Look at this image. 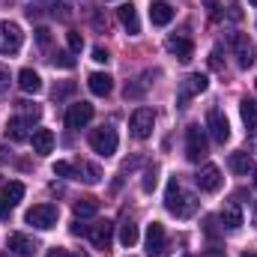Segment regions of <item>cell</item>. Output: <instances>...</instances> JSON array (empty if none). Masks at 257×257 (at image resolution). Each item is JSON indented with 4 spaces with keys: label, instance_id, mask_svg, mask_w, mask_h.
I'll use <instances>...</instances> for the list:
<instances>
[{
    "label": "cell",
    "instance_id": "obj_1",
    "mask_svg": "<svg viewBox=\"0 0 257 257\" xmlns=\"http://www.w3.org/2000/svg\"><path fill=\"white\" fill-rule=\"evenodd\" d=\"M165 206H168V212H174L177 218H189L194 212V206H197V200L183 189V183H180L177 177H171V180H168V189H165Z\"/></svg>",
    "mask_w": 257,
    "mask_h": 257
},
{
    "label": "cell",
    "instance_id": "obj_2",
    "mask_svg": "<svg viewBox=\"0 0 257 257\" xmlns=\"http://www.w3.org/2000/svg\"><path fill=\"white\" fill-rule=\"evenodd\" d=\"M57 218H60V209H57L54 203H36V206L27 209V215H24V221L33 224V227H39V230H51V227L57 224Z\"/></svg>",
    "mask_w": 257,
    "mask_h": 257
},
{
    "label": "cell",
    "instance_id": "obj_3",
    "mask_svg": "<svg viewBox=\"0 0 257 257\" xmlns=\"http://www.w3.org/2000/svg\"><path fill=\"white\" fill-rule=\"evenodd\" d=\"M117 144H120L117 128L102 126V128H93V132H90V147H93L99 156H114V153H117Z\"/></svg>",
    "mask_w": 257,
    "mask_h": 257
},
{
    "label": "cell",
    "instance_id": "obj_4",
    "mask_svg": "<svg viewBox=\"0 0 257 257\" xmlns=\"http://www.w3.org/2000/svg\"><path fill=\"white\" fill-rule=\"evenodd\" d=\"M153 126H156V111L153 108H138L132 114V120H128V132L138 141H147L153 135Z\"/></svg>",
    "mask_w": 257,
    "mask_h": 257
},
{
    "label": "cell",
    "instance_id": "obj_5",
    "mask_svg": "<svg viewBox=\"0 0 257 257\" xmlns=\"http://www.w3.org/2000/svg\"><path fill=\"white\" fill-rule=\"evenodd\" d=\"M206 87H209V78H206V75H200V72H192V75H189V78L180 84L177 105H180V108H189V102H192L194 96H200Z\"/></svg>",
    "mask_w": 257,
    "mask_h": 257
},
{
    "label": "cell",
    "instance_id": "obj_6",
    "mask_svg": "<svg viewBox=\"0 0 257 257\" xmlns=\"http://www.w3.org/2000/svg\"><path fill=\"white\" fill-rule=\"evenodd\" d=\"M21 42H24V33L18 24L12 21H0V54H18L21 51Z\"/></svg>",
    "mask_w": 257,
    "mask_h": 257
},
{
    "label": "cell",
    "instance_id": "obj_7",
    "mask_svg": "<svg viewBox=\"0 0 257 257\" xmlns=\"http://www.w3.org/2000/svg\"><path fill=\"white\" fill-rule=\"evenodd\" d=\"M186 159L189 162H200V159H206V135H203V128L192 123V126L186 128Z\"/></svg>",
    "mask_w": 257,
    "mask_h": 257
},
{
    "label": "cell",
    "instance_id": "obj_8",
    "mask_svg": "<svg viewBox=\"0 0 257 257\" xmlns=\"http://www.w3.org/2000/svg\"><path fill=\"white\" fill-rule=\"evenodd\" d=\"M168 233H165V224L153 221L147 227V254L150 257H168Z\"/></svg>",
    "mask_w": 257,
    "mask_h": 257
},
{
    "label": "cell",
    "instance_id": "obj_9",
    "mask_svg": "<svg viewBox=\"0 0 257 257\" xmlns=\"http://www.w3.org/2000/svg\"><path fill=\"white\" fill-rule=\"evenodd\" d=\"M230 48L236 51V63L242 66V69H248V66L257 60L254 45H251V39H248L245 33H230Z\"/></svg>",
    "mask_w": 257,
    "mask_h": 257
},
{
    "label": "cell",
    "instance_id": "obj_10",
    "mask_svg": "<svg viewBox=\"0 0 257 257\" xmlns=\"http://www.w3.org/2000/svg\"><path fill=\"white\" fill-rule=\"evenodd\" d=\"M206 128H209V135H212L215 144H224V141L230 138V123H227L224 111H218V108H212V111L206 114Z\"/></svg>",
    "mask_w": 257,
    "mask_h": 257
},
{
    "label": "cell",
    "instance_id": "obj_11",
    "mask_svg": "<svg viewBox=\"0 0 257 257\" xmlns=\"http://www.w3.org/2000/svg\"><path fill=\"white\" fill-rule=\"evenodd\" d=\"M194 183H197L200 192H218L221 183H224V177H221V171H218L215 165H203V168L194 174Z\"/></svg>",
    "mask_w": 257,
    "mask_h": 257
},
{
    "label": "cell",
    "instance_id": "obj_12",
    "mask_svg": "<svg viewBox=\"0 0 257 257\" xmlns=\"http://www.w3.org/2000/svg\"><path fill=\"white\" fill-rule=\"evenodd\" d=\"M87 236H90L93 248L105 251V248H111V239H114V224H111V221H96L93 227H87Z\"/></svg>",
    "mask_w": 257,
    "mask_h": 257
},
{
    "label": "cell",
    "instance_id": "obj_13",
    "mask_svg": "<svg viewBox=\"0 0 257 257\" xmlns=\"http://www.w3.org/2000/svg\"><path fill=\"white\" fill-rule=\"evenodd\" d=\"M90 120H93V105H90V102H75V105H69V111H66V126L69 128H84Z\"/></svg>",
    "mask_w": 257,
    "mask_h": 257
},
{
    "label": "cell",
    "instance_id": "obj_14",
    "mask_svg": "<svg viewBox=\"0 0 257 257\" xmlns=\"http://www.w3.org/2000/svg\"><path fill=\"white\" fill-rule=\"evenodd\" d=\"M6 248H9L15 257H33L39 245H36V242L27 236V233H9V239H6Z\"/></svg>",
    "mask_w": 257,
    "mask_h": 257
},
{
    "label": "cell",
    "instance_id": "obj_15",
    "mask_svg": "<svg viewBox=\"0 0 257 257\" xmlns=\"http://www.w3.org/2000/svg\"><path fill=\"white\" fill-rule=\"evenodd\" d=\"M165 48H168L180 63H189V60L194 57V45H192L189 36H171V39L165 42Z\"/></svg>",
    "mask_w": 257,
    "mask_h": 257
},
{
    "label": "cell",
    "instance_id": "obj_16",
    "mask_svg": "<svg viewBox=\"0 0 257 257\" xmlns=\"http://www.w3.org/2000/svg\"><path fill=\"white\" fill-rule=\"evenodd\" d=\"M30 120L27 117H12L9 123H6V141H12V144H21V141H30Z\"/></svg>",
    "mask_w": 257,
    "mask_h": 257
},
{
    "label": "cell",
    "instance_id": "obj_17",
    "mask_svg": "<svg viewBox=\"0 0 257 257\" xmlns=\"http://www.w3.org/2000/svg\"><path fill=\"white\" fill-rule=\"evenodd\" d=\"M218 221H221V227L224 230H239L242 227V209H239V203L236 200H230V203H224V209L218 212Z\"/></svg>",
    "mask_w": 257,
    "mask_h": 257
},
{
    "label": "cell",
    "instance_id": "obj_18",
    "mask_svg": "<svg viewBox=\"0 0 257 257\" xmlns=\"http://www.w3.org/2000/svg\"><path fill=\"white\" fill-rule=\"evenodd\" d=\"M30 144H33V153L36 156H48L54 150V132L51 128H36L30 135Z\"/></svg>",
    "mask_w": 257,
    "mask_h": 257
},
{
    "label": "cell",
    "instance_id": "obj_19",
    "mask_svg": "<svg viewBox=\"0 0 257 257\" xmlns=\"http://www.w3.org/2000/svg\"><path fill=\"white\" fill-rule=\"evenodd\" d=\"M117 18H120V24L126 27L128 36H138L141 33V21H138V9L132 6V3H123L120 9H117Z\"/></svg>",
    "mask_w": 257,
    "mask_h": 257
},
{
    "label": "cell",
    "instance_id": "obj_20",
    "mask_svg": "<svg viewBox=\"0 0 257 257\" xmlns=\"http://www.w3.org/2000/svg\"><path fill=\"white\" fill-rule=\"evenodd\" d=\"M87 87H90L93 96H108V93L114 90V78L105 75V72H93V75L87 78Z\"/></svg>",
    "mask_w": 257,
    "mask_h": 257
},
{
    "label": "cell",
    "instance_id": "obj_21",
    "mask_svg": "<svg viewBox=\"0 0 257 257\" xmlns=\"http://www.w3.org/2000/svg\"><path fill=\"white\" fill-rule=\"evenodd\" d=\"M150 21H153L156 27L171 24V21H174V6H171V3H162V0L153 3V6H150Z\"/></svg>",
    "mask_w": 257,
    "mask_h": 257
},
{
    "label": "cell",
    "instance_id": "obj_22",
    "mask_svg": "<svg viewBox=\"0 0 257 257\" xmlns=\"http://www.w3.org/2000/svg\"><path fill=\"white\" fill-rule=\"evenodd\" d=\"M18 87H21L24 93H39V90H42V78H39L33 69H21V72H18Z\"/></svg>",
    "mask_w": 257,
    "mask_h": 257
},
{
    "label": "cell",
    "instance_id": "obj_23",
    "mask_svg": "<svg viewBox=\"0 0 257 257\" xmlns=\"http://www.w3.org/2000/svg\"><path fill=\"white\" fill-rule=\"evenodd\" d=\"M99 212V200L96 197H81V200H75V218H90V215H96Z\"/></svg>",
    "mask_w": 257,
    "mask_h": 257
},
{
    "label": "cell",
    "instance_id": "obj_24",
    "mask_svg": "<svg viewBox=\"0 0 257 257\" xmlns=\"http://www.w3.org/2000/svg\"><path fill=\"white\" fill-rule=\"evenodd\" d=\"M239 114H242V123L248 128L257 126V99H242L239 102Z\"/></svg>",
    "mask_w": 257,
    "mask_h": 257
},
{
    "label": "cell",
    "instance_id": "obj_25",
    "mask_svg": "<svg viewBox=\"0 0 257 257\" xmlns=\"http://www.w3.org/2000/svg\"><path fill=\"white\" fill-rule=\"evenodd\" d=\"M227 165H230V171H233V174H248V171L254 168V162H251V156H248V153H233Z\"/></svg>",
    "mask_w": 257,
    "mask_h": 257
},
{
    "label": "cell",
    "instance_id": "obj_26",
    "mask_svg": "<svg viewBox=\"0 0 257 257\" xmlns=\"http://www.w3.org/2000/svg\"><path fill=\"white\" fill-rule=\"evenodd\" d=\"M78 180H84V183L96 186V183L102 180V171H99L96 165H90V162H81V165H78Z\"/></svg>",
    "mask_w": 257,
    "mask_h": 257
},
{
    "label": "cell",
    "instance_id": "obj_27",
    "mask_svg": "<svg viewBox=\"0 0 257 257\" xmlns=\"http://www.w3.org/2000/svg\"><path fill=\"white\" fill-rule=\"evenodd\" d=\"M120 242H123L126 248H132V245L138 242V224H135L132 218H126V221L120 224Z\"/></svg>",
    "mask_w": 257,
    "mask_h": 257
},
{
    "label": "cell",
    "instance_id": "obj_28",
    "mask_svg": "<svg viewBox=\"0 0 257 257\" xmlns=\"http://www.w3.org/2000/svg\"><path fill=\"white\" fill-rule=\"evenodd\" d=\"M3 197H6V200H9V203L15 206V203H18V200L24 197V183H18V180L6 183V186H3Z\"/></svg>",
    "mask_w": 257,
    "mask_h": 257
},
{
    "label": "cell",
    "instance_id": "obj_29",
    "mask_svg": "<svg viewBox=\"0 0 257 257\" xmlns=\"http://www.w3.org/2000/svg\"><path fill=\"white\" fill-rule=\"evenodd\" d=\"M54 177L78 180V165H72V162H57V165H54Z\"/></svg>",
    "mask_w": 257,
    "mask_h": 257
},
{
    "label": "cell",
    "instance_id": "obj_30",
    "mask_svg": "<svg viewBox=\"0 0 257 257\" xmlns=\"http://www.w3.org/2000/svg\"><path fill=\"white\" fill-rule=\"evenodd\" d=\"M66 42H69V51H72V54H81V48H84V36H81L78 30H69V33H66Z\"/></svg>",
    "mask_w": 257,
    "mask_h": 257
},
{
    "label": "cell",
    "instance_id": "obj_31",
    "mask_svg": "<svg viewBox=\"0 0 257 257\" xmlns=\"http://www.w3.org/2000/svg\"><path fill=\"white\" fill-rule=\"evenodd\" d=\"M51 63L60 66V69H72V66H75V57H72V51H54Z\"/></svg>",
    "mask_w": 257,
    "mask_h": 257
},
{
    "label": "cell",
    "instance_id": "obj_32",
    "mask_svg": "<svg viewBox=\"0 0 257 257\" xmlns=\"http://www.w3.org/2000/svg\"><path fill=\"white\" fill-rule=\"evenodd\" d=\"M18 108H21V111H24V117H27V120H30V123H33V120H39V117H42V108H39V105H33V102H18Z\"/></svg>",
    "mask_w": 257,
    "mask_h": 257
},
{
    "label": "cell",
    "instance_id": "obj_33",
    "mask_svg": "<svg viewBox=\"0 0 257 257\" xmlns=\"http://www.w3.org/2000/svg\"><path fill=\"white\" fill-rule=\"evenodd\" d=\"M156 174H159V171H156V165L144 171V192H153V189H156Z\"/></svg>",
    "mask_w": 257,
    "mask_h": 257
},
{
    "label": "cell",
    "instance_id": "obj_34",
    "mask_svg": "<svg viewBox=\"0 0 257 257\" xmlns=\"http://www.w3.org/2000/svg\"><path fill=\"white\" fill-rule=\"evenodd\" d=\"M227 18H230V21H242V9H239V3H236V0L227 6Z\"/></svg>",
    "mask_w": 257,
    "mask_h": 257
},
{
    "label": "cell",
    "instance_id": "obj_35",
    "mask_svg": "<svg viewBox=\"0 0 257 257\" xmlns=\"http://www.w3.org/2000/svg\"><path fill=\"white\" fill-rule=\"evenodd\" d=\"M93 60H96V63H108V60H111V54L99 45V48H93Z\"/></svg>",
    "mask_w": 257,
    "mask_h": 257
},
{
    "label": "cell",
    "instance_id": "obj_36",
    "mask_svg": "<svg viewBox=\"0 0 257 257\" xmlns=\"http://www.w3.org/2000/svg\"><path fill=\"white\" fill-rule=\"evenodd\" d=\"M54 15H57V18H69V15H72V12H69V3H57V6H54Z\"/></svg>",
    "mask_w": 257,
    "mask_h": 257
},
{
    "label": "cell",
    "instance_id": "obj_37",
    "mask_svg": "<svg viewBox=\"0 0 257 257\" xmlns=\"http://www.w3.org/2000/svg\"><path fill=\"white\" fill-rule=\"evenodd\" d=\"M6 84H9V69L0 66V93H6Z\"/></svg>",
    "mask_w": 257,
    "mask_h": 257
},
{
    "label": "cell",
    "instance_id": "obj_38",
    "mask_svg": "<svg viewBox=\"0 0 257 257\" xmlns=\"http://www.w3.org/2000/svg\"><path fill=\"white\" fill-rule=\"evenodd\" d=\"M9 212H12V203L6 197H0V218H9Z\"/></svg>",
    "mask_w": 257,
    "mask_h": 257
},
{
    "label": "cell",
    "instance_id": "obj_39",
    "mask_svg": "<svg viewBox=\"0 0 257 257\" xmlns=\"http://www.w3.org/2000/svg\"><path fill=\"white\" fill-rule=\"evenodd\" d=\"M48 257H84V254H69L66 248H51V251H48Z\"/></svg>",
    "mask_w": 257,
    "mask_h": 257
},
{
    "label": "cell",
    "instance_id": "obj_40",
    "mask_svg": "<svg viewBox=\"0 0 257 257\" xmlns=\"http://www.w3.org/2000/svg\"><path fill=\"white\" fill-rule=\"evenodd\" d=\"M200 257H227V254H224L221 248H209V251H203Z\"/></svg>",
    "mask_w": 257,
    "mask_h": 257
},
{
    "label": "cell",
    "instance_id": "obj_41",
    "mask_svg": "<svg viewBox=\"0 0 257 257\" xmlns=\"http://www.w3.org/2000/svg\"><path fill=\"white\" fill-rule=\"evenodd\" d=\"M36 39L45 45V42H48V30H45V27H39V30H36Z\"/></svg>",
    "mask_w": 257,
    "mask_h": 257
},
{
    "label": "cell",
    "instance_id": "obj_42",
    "mask_svg": "<svg viewBox=\"0 0 257 257\" xmlns=\"http://www.w3.org/2000/svg\"><path fill=\"white\" fill-rule=\"evenodd\" d=\"M72 233H75V236H81V233H87V227H84L81 221H75V224H72Z\"/></svg>",
    "mask_w": 257,
    "mask_h": 257
},
{
    "label": "cell",
    "instance_id": "obj_43",
    "mask_svg": "<svg viewBox=\"0 0 257 257\" xmlns=\"http://www.w3.org/2000/svg\"><path fill=\"white\" fill-rule=\"evenodd\" d=\"M3 162H9V150H6V147L0 144V165H3Z\"/></svg>",
    "mask_w": 257,
    "mask_h": 257
},
{
    "label": "cell",
    "instance_id": "obj_44",
    "mask_svg": "<svg viewBox=\"0 0 257 257\" xmlns=\"http://www.w3.org/2000/svg\"><path fill=\"white\" fill-rule=\"evenodd\" d=\"M206 9H209V15H215V9H218V3H215V0H206Z\"/></svg>",
    "mask_w": 257,
    "mask_h": 257
},
{
    "label": "cell",
    "instance_id": "obj_45",
    "mask_svg": "<svg viewBox=\"0 0 257 257\" xmlns=\"http://www.w3.org/2000/svg\"><path fill=\"white\" fill-rule=\"evenodd\" d=\"M251 186H254V192H257V165L251 168Z\"/></svg>",
    "mask_w": 257,
    "mask_h": 257
},
{
    "label": "cell",
    "instance_id": "obj_46",
    "mask_svg": "<svg viewBox=\"0 0 257 257\" xmlns=\"http://www.w3.org/2000/svg\"><path fill=\"white\" fill-rule=\"evenodd\" d=\"M242 257H257V254H248V251H245V254H242Z\"/></svg>",
    "mask_w": 257,
    "mask_h": 257
},
{
    "label": "cell",
    "instance_id": "obj_47",
    "mask_svg": "<svg viewBox=\"0 0 257 257\" xmlns=\"http://www.w3.org/2000/svg\"><path fill=\"white\" fill-rule=\"evenodd\" d=\"M248 3H251V6H257V0H248Z\"/></svg>",
    "mask_w": 257,
    "mask_h": 257
},
{
    "label": "cell",
    "instance_id": "obj_48",
    "mask_svg": "<svg viewBox=\"0 0 257 257\" xmlns=\"http://www.w3.org/2000/svg\"><path fill=\"white\" fill-rule=\"evenodd\" d=\"M254 224H257V209H254Z\"/></svg>",
    "mask_w": 257,
    "mask_h": 257
},
{
    "label": "cell",
    "instance_id": "obj_49",
    "mask_svg": "<svg viewBox=\"0 0 257 257\" xmlns=\"http://www.w3.org/2000/svg\"><path fill=\"white\" fill-rule=\"evenodd\" d=\"M254 87H257V81H254Z\"/></svg>",
    "mask_w": 257,
    "mask_h": 257
}]
</instances>
